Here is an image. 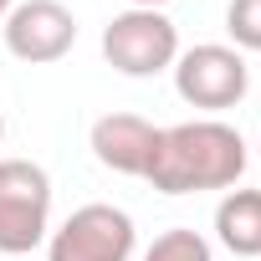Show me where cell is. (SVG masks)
Masks as SVG:
<instances>
[{
	"label": "cell",
	"mask_w": 261,
	"mask_h": 261,
	"mask_svg": "<svg viewBox=\"0 0 261 261\" xmlns=\"http://www.w3.org/2000/svg\"><path fill=\"white\" fill-rule=\"evenodd\" d=\"M139 246L134 215L118 205H82L46 236V261H128Z\"/></svg>",
	"instance_id": "obj_4"
},
{
	"label": "cell",
	"mask_w": 261,
	"mask_h": 261,
	"mask_svg": "<svg viewBox=\"0 0 261 261\" xmlns=\"http://www.w3.org/2000/svg\"><path fill=\"white\" fill-rule=\"evenodd\" d=\"M0 31H6V51L26 67L62 62L77 46V16L62 0H16Z\"/></svg>",
	"instance_id": "obj_6"
},
{
	"label": "cell",
	"mask_w": 261,
	"mask_h": 261,
	"mask_svg": "<svg viewBox=\"0 0 261 261\" xmlns=\"http://www.w3.org/2000/svg\"><path fill=\"white\" fill-rule=\"evenodd\" d=\"M51 236V174L36 159H0V256H26Z\"/></svg>",
	"instance_id": "obj_2"
},
{
	"label": "cell",
	"mask_w": 261,
	"mask_h": 261,
	"mask_svg": "<svg viewBox=\"0 0 261 261\" xmlns=\"http://www.w3.org/2000/svg\"><path fill=\"white\" fill-rule=\"evenodd\" d=\"M11 6H16V0H0V21H6V16H11Z\"/></svg>",
	"instance_id": "obj_12"
},
{
	"label": "cell",
	"mask_w": 261,
	"mask_h": 261,
	"mask_svg": "<svg viewBox=\"0 0 261 261\" xmlns=\"http://www.w3.org/2000/svg\"><path fill=\"white\" fill-rule=\"evenodd\" d=\"M87 144H92V159L102 169L144 179L149 174V159H154V144H159V128L149 118H139V113H102L92 123Z\"/></svg>",
	"instance_id": "obj_7"
},
{
	"label": "cell",
	"mask_w": 261,
	"mask_h": 261,
	"mask_svg": "<svg viewBox=\"0 0 261 261\" xmlns=\"http://www.w3.org/2000/svg\"><path fill=\"white\" fill-rule=\"evenodd\" d=\"M246 139L220 118H190L174 128H159V144L149 159V185L159 195H200V190H230L246 174Z\"/></svg>",
	"instance_id": "obj_1"
},
{
	"label": "cell",
	"mask_w": 261,
	"mask_h": 261,
	"mask_svg": "<svg viewBox=\"0 0 261 261\" xmlns=\"http://www.w3.org/2000/svg\"><path fill=\"white\" fill-rule=\"evenodd\" d=\"M0 139H6V113H0Z\"/></svg>",
	"instance_id": "obj_13"
},
{
	"label": "cell",
	"mask_w": 261,
	"mask_h": 261,
	"mask_svg": "<svg viewBox=\"0 0 261 261\" xmlns=\"http://www.w3.org/2000/svg\"><path fill=\"white\" fill-rule=\"evenodd\" d=\"M225 31H230L236 51H261V0H230Z\"/></svg>",
	"instance_id": "obj_10"
},
{
	"label": "cell",
	"mask_w": 261,
	"mask_h": 261,
	"mask_svg": "<svg viewBox=\"0 0 261 261\" xmlns=\"http://www.w3.org/2000/svg\"><path fill=\"white\" fill-rule=\"evenodd\" d=\"M144 261H215V251H210V241H205L200 230L174 225V230L154 236V246L144 251Z\"/></svg>",
	"instance_id": "obj_9"
},
{
	"label": "cell",
	"mask_w": 261,
	"mask_h": 261,
	"mask_svg": "<svg viewBox=\"0 0 261 261\" xmlns=\"http://www.w3.org/2000/svg\"><path fill=\"white\" fill-rule=\"evenodd\" d=\"M169 0H128V11H164Z\"/></svg>",
	"instance_id": "obj_11"
},
{
	"label": "cell",
	"mask_w": 261,
	"mask_h": 261,
	"mask_svg": "<svg viewBox=\"0 0 261 261\" xmlns=\"http://www.w3.org/2000/svg\"><path fill=\"white\" fill-rule=\"evenodd\" d=\"M179 57V31L164 11H118L102 26V62L123 77L169 72Z\"/></svg>",
	"instance_id": "obj_3"
},
{
	"label": "cell",
	"mask_w": 261,
	"mask_h": 261,
	"mask_svg": "<svg viewBox=\"0 0 261 261\" xmlns=\"http://www.w3.org/2000/svg\"><path fill=\"white\" fill-rule=\"evenodd\" d=\"M215 241L230 256H261V190H230L215 205Z\"/></svg>",
	"instance_id": "obj_8"
},
{
	"label": "cell",
	"mask_w": 261,
	"mask_h": 261,
	"mask_svg": "<svg viewBox=\"0 0 261 261\" xmlns=\"http://www.w3.org/2000/svg\"><path fill=\"white\" fill-rule=\"evenodd\" d=\"M174 92L190 102V108H205V113H225L246 97L251 87V72H246V57L236 46H220V41H200L190 51L174 57Z\"/></svg>",
	"instance_id": "obj_5"
}]
</instances>
